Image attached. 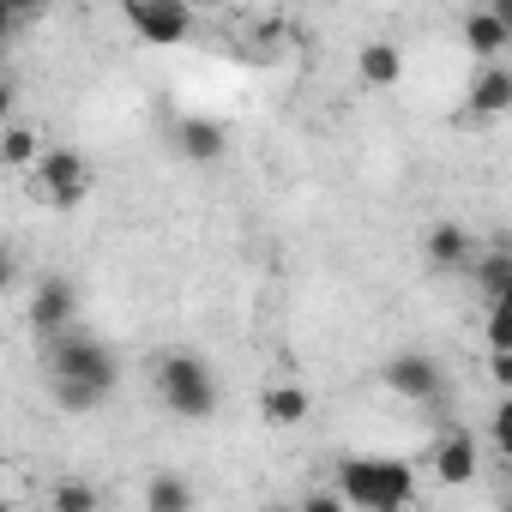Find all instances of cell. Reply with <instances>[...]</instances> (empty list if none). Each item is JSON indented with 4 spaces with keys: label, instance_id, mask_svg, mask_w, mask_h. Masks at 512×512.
<instances>
[{
    "label": "cell",
    "instance_id": "obj_12",
    "mask_svg": "<svg viewBox=\"0 0 512 512\" xmlns=\"http://www.w3.org/2000/svg\"><path fill=\"white\" fill-rule=\"evenodd\" d=\"M464 49H470L482 67H494L500 49H512V25H506L494 7H476V13H464Z\"/></svg>",
    "mask_w": 512,
    "mask_h": 512
},
{
    "label": "cell",
    "instance_id": "obj_20",
    "mask_svg": "<svg viewBox=\"0 0 512 512\" xmlns=\"http://www.w3.org/2000/svg\"><path fill=\"white\" fill-rule=\"evenodd\" d=\"M488 440H494L500 452H512V404H506V398H500L494 416H488Z\"/></svg>",
    "mask_w": 512,
    "mask_h": 512
},
{
    "label": "cell",
    "instance_id": "obj_3",
    "mask_svg": "<svg viewBox=\"0 0 512 512\" xmlns=\"http://www.w3.org/2000/svg\"><path fill=\"white\" fill-rule=\"evenodd\" d=\"M157 398H163V410H169V416H181V422H205V416L217 410L223 386H217V374H211V362H205V356L175 350V356H163V362H157Z\"/></svg>",
    "mask_w": 512,
    "mask_h": 512
},
{
    "label": "cell",
    "instance_id": "obj_6",
    "mask_svg": "<svg viewBox=\"0 0 512 512\" xmlns=\"http://www.w3.org/2000/svg\"><path fill=\"white\" fill-rule=\"evenodd\" d=\"M380 386H386L392 398L434 404V398H446V368H440L428 350H398V356L380 368Z\"/></svg>",
    "mask_w": 512,
    "mask_h": 512
},
{
    "label": "cell",
    "instance_id": "obj_9",
    "mask_svg": "<svg viewBox=\"0 0 512 512\" xmlns=\"http://www.w3.org/2000/svg\"><path fill=\"white\" fill-rule=\"evenodd\" d=\"M422 253H428L434 272H464V266L476 260V235H470L464 223H434V229L422 235Z\"/></svg>",
    "mask_w": 512,
    "mask_h": 512
},
{
    "label": "cell",
    "instance_id": "obj_17",
    "mask_svg": "<svg viewBox=\"0 0 512 512\" xmlns=\"http://www.w3.org/2000/svg\"><path fill=\"white\" fill-rule=\"evenodd\" d=\"M145 512H193V482L181 470H157L145 482Z\"/></svg>",
    "mask_w": 512,
    "mask_h": 512
},
{
    "label": "cell",
    "instance_id": "obj_11",
    "mask_svg": "<svg viewBox=\"0 0 512 512\" xmlns=\"http://www.w3.org/2000/svg\"><path fill=\"white\" fill-rule=\"evenodd\" d=\"M175 151H181L187 163H217V157L229 151V133H223V121H211V115H181V121H175Z\"/></svg>",
    "mask_w": 512,
    "mask_h": 512
},
{
    "label": "cell",
    "instance_id": "obj_5",
    "mask_svg": "<svg viewBox=\"0 0 512 512\" xmlns=\"http://www.w3.org/2000/svg\"><path fill=\"white\" fill-rule=\"evenodd\" d=\"M127 31L151 49H181L193 37V7L187 0H127Z\"/></svg>",
    "mask_w": 512,
    "mask_h": 512
},
{
    "label": "cell",
    "instance_id": "obj_21",
    "mask_svg": "<svg viewBox=\"0 0 512 512\" xmlns=\"http://www.w3.org/2000/svg\"><path fill=\"white\" fill-rule=\"evenodd\" d=\"M488 380H494L500 392L512 386V350H488Z\"/></svg>",
    "mask_w": 512,
    "mask_h": 512
},
{
    "label": "cell",
    "instance_id": "obj_14",
    "mask_svg": "<svg viewBox=\"0 0 512 512\" xmlns=\"http://www.w3.org/2000/svg\"><path fill=\"white\" fill-rule=\"evenodd\" d=\"M356 79H362V85H374V91H392V85L404 79V49H398V43H386V37H374V43L356 55Z\"/></svg>",
    "mask_w": 512,
    "mask_h": 512
},
{
    "label": "cell",
    "instance_id": "obj_26",
    "mask_svg": "<svg viewBox=\"0 0 512 512\" xmlns=\"http://www.w3.org/2000/svg\"><path fill=\"white\" fill-rule=\"evenodd\" d=\"M266 512H272V506H266Z\"/></svg>",
    "mask_w": 512,
    "mask_h": 512
},
{
    "label": "cell",
    "instance_id": "obj_10",
    "mask_svg": "<svg viewBox=\"0 0 512 512\" xmlns=\"http://www.w3.org/2000/svg\"><path fill=\"white\" fill-rule=\"evenodd\" d=\"M464 272H470V284L482 290V302H488V308L512 302V253H506L500 241H488V247L476 253V260H470Z\"/></svg>",
    "mask_w": 512,
    "mask_h": 512
},
{
    "label": "cell",
    "instance_id": "obj_8",
    "mask_svg": "<svg viewBox=\"0 0 512 512\" xmlns=\"http://www.w3.org/2000/svg\"><path fill=\"white\" fill-rule=\"evenodd\" d=\"M428 470H434L440 488L476 482V476H482V440H476L470 428H440V440H434V452H428Z\"/></svg>",
    "mask_w": 512,
    "mask_h": 512
},
{
    "label": "cell",
    "instance_id": "obj_13",
    "mask_svg": "<svg viewBox=\"0 0 512 512\" xmlns=\"http://www.w3.org/2000/svg\"><path fill=\"white\" fill-rule=\"evenodd\" d=\"M308 410H314V398H308V386H296V380H278V386L260 392V416H266L272 428H302Z\"/></svg>",
    "mask_w": 512,
    "mask_h": 512
},
{
    "label": "cell",
    "instance_id": "obj_4",
    "mask_svg": "<svg viewBox=\"0 0 512 512\" xmlns=\"http://www.w3.org/2000/svg\"><path fill=\"white\" fill-rule=\"evenodd\" d=\"M25 175H31V199L49 205V211H73L91 193V163L79 151H67V145H43V157Z\"/></svg>",
    "mask_w": 512,
    "mask_h": 512
},
{
    "label": "cell",
    "instance_id": "obj_19",
    "mask_svg": "<svg viewBox=\"0 0 512 512\" xmlns=\"http://www.w3.org/2000/svg\"><path fill=\"white\" fill-rule=\"evenodd\" d=\"M488 350H512V302L488 308Z\"/></svg>",
    "mask_w": 512,
    "mask_h": 512
},
{
    "label": "cell",
    "instance_id": "obj_18",
    "mask_svg": "<svg viewBox=\"0 0 512 512\" xmlns=\"http://www.w3.org/2000/svg\"><path fill=\"white\" fill-rule=\"evenodd\" d=\"M49 512H103V494L85 476H61L49 482Z\"/></svg>",
    "mask_w": 512,
    "mask_h": 512
},
{
    "label": "cell",
    "instance_id": "obj_22",
    "mask_svg": "<svg viewBox=\"0 0 512 512\" xmlns=\"http://www.w3.org/2000/svg\"><path fill=\"white\" fill-rule=\"evenodd\" d=\"M13 284H19V253H13L7 241H0V296H7Z\"/></svg>",
    "mask_w": 512,
    "mask_h": 512
},
{
    "label": "cell",
    "instance_id": "obj_7",
    "mask_svg": "<svg viewBox=\"0 0 512 512\" xmlns=\"http://www.w3.org/2000/svg\"><path fill=\"white\" fill-rule=\"evenodd\" d=\"M25 326H31V332H37L43 344H55L61 332H73V326H79V290H73L67 278H43V284L31 290Z\"/></svg>",
    "mask_w": 512,
    "mask_h": 512
},
{
    "label": "cell",
    "instance_id": "obj_1",
    "mask_svg": "<svg viewBox=\"0 0 512 512\" xmlns=\"http://www.w3.org/2000/svg\"><path fill=\"white\" fill-rule=\"evenodd\" d=\"M49 386H55V404L67 410V416H91V410H103L109 398H115V386H121V356L103 344V338H91V332H61L55 344H49Z\"/></svg>",
    "mask_w": 512,
    "mask_h": 512
},
{
    "label": "cell",
    "instance_id": "obj_16",
    "mask_svg": "<svg viewBox=\"0 0 512 512\" xmlns=\"http://www.w3.org/2000/svg\"><path fill=\"white\" fill-rule=\"evenodd\" d=\"M43 157V133L31 121H7L0 127V169H31Z\"/></svg>",
    "mask_w": 512,
    "mask_h": 512
},
{
    "label": "cell",
    "instance_id": "obj_15",
    "mask_svg": "<svg viewBox=\"0 0 512 512\" xmlns=\"http://www.w3.org/2000/svg\"><path fill=\"white\" fill-rule=\"evenodd\" d=\"M464 97H470V115H506L512 109V67H500V61L482 67Z\"/></svg>",
    "mask_w": 512,
    "mask_h": 512
},
{
    "label": "cell",
    "instance_id": "obj_23",
    "mask_svg": "<svg viewBox=\"0 0 512 512\" xmlns=\"http://www.w3.org/2000/svg\"><path fill=\"white\" fill-rule=\"evenodd\" d=\"M19 19H25V7H7V0H0V49H7V37L19 31Z\"/></svg>",
    "mask_w": 512,
    "mask_h": 512
},
{
    "label": "cell",
    "instance_id": "obj_2",
    "mask_svg": "<svg viewBox=\"0 0 512 512\" xmlns=\"http://www.w3.org/2000/svg\"><path fill=\"white\" fill-rule=\"evenodd\" d=\"M332 482H338V500L350 512H410V500H416V464L386 458V452L338 458Z\"/></svg>",
    "mask_w": 512,
    "mask_h": 512
},
{
    "label": "cell",
    "instance_id": "obj_25",
    "mask_svg": "<svg viewBox=\"0 0 512 512\" xmlns=\"http://www.w3.org/2000/svg\"><path fill=\"white\" fill-rule=\"evenodd\" d=\"M0 512H13V500H7V494H0Z\"/></svg>",
    "mask_w": 512,
    "mask_h": 512
},
{
    "label": "cell",
    "instance_id": "obj_24",
    "mask_svg": "<svg viewBox=\"0 0 512 512\" xmlns=\"http://www.w3.org/2000/svg\"><path fill=\"white\" fill-rule=\"evenodd\" d=\"M13 109H19V91H13V79H0V127L13 121Z\"/></svg>",
    "mask_w": 512,
    "mask_h": 512
}]
</instances>
